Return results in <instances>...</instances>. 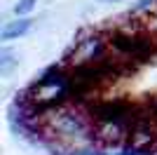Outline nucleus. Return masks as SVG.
<instances>
[{
    "mask_svg": "<svg viewBox=\"0 0 157 155\" xmlns=\"http://www.w3.org/2000/svg\"><path fill=\"white\" fill-rule=\"evenodd\" d=\"M42 141L54 139L59 141L68 155H78L80 150H87L96 143V125L85 106L80 103H61L54 106L42 117ZM40 141V143H42Z\"/></svg>",
    "mask_w": 157,
    "mask_h": 155,
    "instance_id": "1",
    "label": "nucleus"
},
{
    "mask_svg": "<svg viewBox=\"0 0 157 155\" xmlns=\"http://www.w3.org/2000/svg\"><path fill=\"white\" fill-rule=\"evenodd\" d=\"M108 42L120 57L134 59V61H150L157 54V40H152L150 35H143V31L115 28L108 35Z\"/></svg>",
    "mask_w": 157,
    "mask_h": 155,
    "instance_id": "2",
    "label": "nucleus"
},
{
    "mask_svg": "<svg viewBox=\"0 0 157 155\" xmlns=\"http://www.w3.org/2000/svg\"><path fill=\"white\" fill-rule=\"evenodd\" d=\"M108 40L96 35V33H80L73 40V45L68 47V52L63 54V64L66 66H78V64H89V61H98L108 54Z\"/></svg>",
    "mask_w": 157,
    "mask_h": 155,
    "instance_id": "3",
    "label": "nucleus"
},
{
    "mask_svg": "<svg viewBox=\"0 0 157 155\" xmlns=\"http://www.w3.org/2000/svg\"><path fill=\"white\" fill-rule=\"evenodd\" d=\"M96 125V143L103 148H124L129 141V125L124 122H94Z\"/></svg>",
    "mask_w": 157,
    "mask_h": 155,
    "instance_id": "4",
    "label": "nucleus"
},
{
    "mask_svg": "<svg viewBox=\"0 0 157 155\" xmlns=\"http://www.w3.org/2000/svg\"><path fill=\"white\" fill-rule=\"evenodd\" d=\"M31 31V19L26 17H19L17 21H7L2 26V31H0V40H17L21 35H26Z\"/></svg>",
    "mask_w": 157,
    "mask_h": 155,
    "instance_id": "5",
    "label": "nucleus"
},
{
    "mask_svg": "<svg viewBox=\"0 0 157 155\" xmlns=\"http://www.w3.org/2000/svg\"><path fill=\"white\" fill-rule=\"evenodd\" d=\"M17 66H19V59H14L10 52H2V54H0V75L2 78H10Z\"/></svg>",
    "mask_w": 157,
    "mask_h": 155,
    "instance_id": "6",
    "label": "nucleus"
},
{
    "mask_svg": "<svg viewBox=\"0 0 157 155\" xmlns=\"http://www.w3.org/2000/svg\"><path fill=\"white\" fill-rule=\"evenodd\" d=\"M35 2H38V0H19V2L14 5V14H17V17H26V14H31L33 10H35Z\"/></svg>",
    "mask_w": 157,
    "mask_h": 155,
    "instance_id": "7",
    "label": "nucleus"
},
{
    "mask_svg": "<svg viewBox=\"0 0 157 155\" xmlns=\"http://www.w3.org/2000/svg\"><path fill=\"white\" fill-rule=\"evenodd\" d=\"M143 108H145V113H148V115L157 122V94H152V97L145 99V101H143Z\"/></svg>",
    "mask_w": 157,
    "mask_h": 155,
    "instance_id": "8",
    "label": "nucleus"
},
{
    "mask_svg": "<svg viewBox=\"0 0 157 155\" xmlns=\"http://www.w3.org/2000/svg\"><path fill=\"white\" fill-rule=\"evenodd\" d=\"M157 5V0H138L136 5L131 7V14H141L143 10H152Z\"/></svg>",
    "mask_w": 157,
    "mask_h": 155,
    "instance_id": "9",
    "label": "nucleus"
},
{
    "mask_svg": "<svg viewBox=\"0 0 157 155\" xmlns=\"http://www.w3.org/2000/svg\"><path fill=\"white\" fill-rule=\"evenodd\" d=\"M98 2H105V5H110V2H122V0H98Z\"/></svg>",
    "mask_w": 157,
    "mask_h": 155,
    "instance_id": "10",
    "label": "nucleus"
}]
</instances>
